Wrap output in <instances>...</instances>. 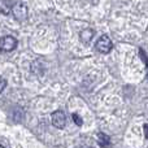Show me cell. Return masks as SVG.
<instances>
[{
    "label": "cell",
    "mask_w": 148,
    "mask_h": 148,
    "mask_svg": "<svg viewBox=\"0 0 148 148\" xmlns=\"http://www.w3.org/2000/svg\"><path fill=\"white\" fill-rule=\"evenodd\" d=\"M0 148H4V147H3V146H0Z\"/></svg>",
    "instance_id": "13"
},
{
    "label": "cell",
    "mask_w": 148,
    "mask_h": 148,
    "mask_svg": "<svg viewBox=\"0 0 148 148\" xmlns=\"http://www.w3.org/2000/svg\"><path fill=\"white\" fill-rule=\"evenodd\" d=\"M52 120V125L57 129H64L65 125H66V116L62 110H56V112L52 113L51 116Z\"/></svg>",
    "instance_id": "4"
},
{
    "label": "cell",
    "mask_w": 148,
    "mask_h": 148,
    "mask_svg": "<svg viewBox=\"0 0 148 148\" xmlns=\"http://www.w3.org/2000/svg\"><path fill=\"white\" fill-rule=\"evenodd\" d=\"M5 87H7V81H5L3 77H0V94L4 91Z\"/></svg>",
    "instance_id": "9"
},
{
    "label": "cell",
    "mask_w": 148,
    "mask_h": 148,
    "mask_svg": "<svg viewBox=\"0 0 148 148\" xmlns=\"http://www.w3.org/2000/svg\"><path fill=\"white\" fill-rule=\"evenodd\" d=\"M92 36H94V30L92 29H83V30L79 33V39H81L82 43L88 44L91 42Z\"/></svg>",
    "instance_id": "6"
},
{
    "label": "cell",
    "mask_w": 148,
    "mask_h": 148,
    "mask_svg": "<svg viewBox=\"0 0 148 148\" xmlns=\"http://www.w3.org/2000/svg\"><path fill=\"white\" fill-rule=\"evenodd\" d=\"M113 48V43L110 40V38L108 35H101L96 42V49L100 52V53H109Z\"/></svg>",
    "instance_id": "2"
},
{
    "label": "cell",
    "mask_w": 148,
    "mask_h": 148,
    "mask_svg": "<svg viewBox=\"0 0 148 148\" xmlns=\"http://www.w3.org/2000/svg\"><path fill=\"white\" fill-rule=\"evenodd\" d=\"M139 55L142 56V60H143V62L147 65V57H146V55H144V51H143V49H139Z\"/></svg>",
    "instance_id": "10"
},
{
    "label": "cell",
    "mask_w": 148,
    "mask_h": 148,
    "mask_svg": "<svg viewBox=\"0 0 148 148\" xmlns=\"http://www.w3.org/2000/svg\"><path fill=\"white\" fill-rule=\"evenodd\" d=\"M84 148H91V147H84Z\"/></svg>",
    "instance_id": "12"
},
{
    "label": "cell",
    "mask_w": 148,
    "mask_h": 148,
    "mask_svg": "<svg viewBox=\"0 0 148 148\" xmlns=\"http://www.w3.org/2000/svg\"><path fill=\"white\" fill-rule=\"evenodd\" d=\"M73 121H74V123H75V125H78V126H82V123H83L82 117L79 114H77V113H74V114H73Z\"/></svg>",
    "instance_id": "8"
},
{
    "label": "cell",
    "mask_w": 148,
    "mask_h": 148,
    "mask_svg": "<svg viewBox=\"0 0 148 148\" xmlns=\"http://www.w3.org/2000/svg\"><path fill=\"white\" fill-rule=\"evenodd\" d=\"M97 142H99V144L103 148H105V147L109 146V142L110 140H109V136L105 135L104 133H99V134H97Z\"/></svg>",
    "instance_id": "7"
},
{
    "label": "cell",
    "mask_w": 148,
    "mask_h": 148,
    "mask_svg": "<svg viewBox=\"0 0 148 148\" xmlns=\"http://www.w3.org/2000/svg\"><path fill=\"white\" fill-rule=\"evenodd\" d=\"M13 0H0V13L1 14H10L12 13V8H13Z\"/></svg>",
    "instance_id": "5"
},
{
    "label": "cell",
    "mask_w": 148,
    "mask_h": 148,
    "mask_svg": "<svg viewBox=\"0 0 148 148\" xmlns=\"http://www.w3.org/2000/svg\"><path fill=\"white\" fill-rule=\"evenodd\" d=\"M144 135L147 136V123H146V125H144Z\"/></svg>",
    "instance_id": "11"
},
{
    "label": "cell",
    "mask_w": 148,
    "mask_h": 148,
    "mask_svg": "<svg viewBox=\"0 0 148 148\" xmlns=\"http://www.w3.org/2000/svg\"><path fill=\"white\" fill-rule=\"evenodd\" d=\"M17 47V39L12 35H5L0 38V51L10 52Z\"/></svg>",
    "instance_id": "3"
},
{
    "label": "cell",
    "mask_w": 148,
    "mask_h": 148,
    "mask_svg": "<svg viewBox=\"0 0 148 148\" xmlns=\"http://www.w3.org/2000/svg\"><path fill=\"white\" fill-rule=\"evenodd\" d=\"M12 12L17 21H25L27 18V5L23 1H21V0L20 1H16L13 4Z\"/></svg>",
    "instance_id": "1"
}]
</instances>
